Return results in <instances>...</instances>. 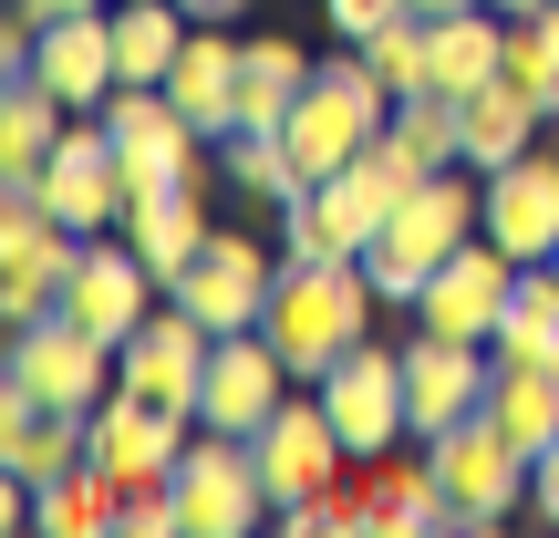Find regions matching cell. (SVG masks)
<instances>
[{"label": "cell", "instance_id": "obj_4", "mask_svg": "<svg viewBox=\"0 0 559 538\" xmlns=\"http://www.w3.org/2000/svg\"><path fill=\"white\" fill-rule=\"evenodd\" d=\"M425 456H436L445 498H456V528H508L528 507V466L539 456H528L498 415H466V425H445V435H425Z\"/></svg>", "mask_w": 559, "mask_h": 538}, {"label": "cell", "instance_id": "obj_34", "mask_svg": "<svg viewBox=\"0 0 559 538\" xmlns=\"http://www.w3.org/2000/svg\"><path fill=\"white\" fill-rule=\"evenodd\" d=\"M218 187H239V198H260V207H290L311 177H300V156H290L280 135H260V124H249V135L218 145Z\"/></svg>", "mask_w": 559, "mask_h": 538}, {"label": "cell", "instance_id": "obj_27", "mask_svg": "<svg viewBox=\"0 0 559 538\" xmlns=\"http://www.w3.org/2000/svg\"><path fill=\"white\" fill-rule=\"evenodd\" d=\"M62 124H73V104H62L52 83L11 73V83H0V177H41L52 145H62Z\"/></svg>", "mask_w": 559, "mask_h": 538}, {"label": "cell", "instance_id": "obj_36", "mask_svg": "<svg viewBox=\"0 0 559 538\" xmlns=\"http://www.w3.org/2000/svg\"><path fill=\"white\" fill-rule=\"evenodd\" d=\"M404 11H415V0H321V21H332L342 41H373L383 21H404Z\"/></svg>", "mask_w": 559, "mask_h": 538}, {"label": "cell", "instance_id": "obj_2", "mask_svg": "<svg viewBox=\"0 0 559 538\" xmlns=\"http://www.w3.org/2000/svg\"><path fill=\"white\" fill-rule=\"evenodd\" d=\"M477 228H487V177H477V166H436V177H425L415 198L383 218V239L362 249V270H373L383 311H415V300H425V279L456 260Z\"/></svg>", "mask_w": 559, "mask_h": 538}, {"label": "cell", "instance_id": "obj_3", "mask_svg": "<svg viewBox=\"0 0 559 538\" xmlns=\"http://www.w3.org/2000/svg\"><path fill=\"white\" fill-rule=\"evenodd\" d=\"M383 124H394V94H383V73H373V62L353 52V41H342V52H332V62L311 73V94L290 104L280 145H290V156H300V177L321 187V177H342V166H353L362 145L383 135Z\"/></svg>", "mask_w": 559, "mask_h": 538}, {"label": "cell", "instance_id": "obj_24", "mask_svg": "<svg viewBox=\"0 0 559 538\" xmlns=\"http://www.w3.org/2000/svg\"><path fill=\"white\" fill-rule=\"evenodd\" d=\"M373 518L394 528V538H445V528H456V498H445V477H436L425 445L373 456Z\"/></svg>", "mask_w": 559, "mask_h": 538}, {"label": "cell", "instance_id": "obj_41", "mask_svg": "<svg viewBox=\"0 0 559 538\" xmlns=\"http://www.w3.org/2000/svg\"><path fill=\"white\" fill-rule=\"evenodd\" d=\"M498 11H539V0H498Z\"/></svg>", "mask_w": 559, "mask_h": 538}, {"label": "cell", "instance_id": "obj_5", "mask_svg": "<svg viewBox=\"0 0 559 538\" xmlns=\"http://www.w3.org/2000/svg\"><path fill=\"white\" fill-rule=\"evenodd\" d=\"M177 507H187V538H249L260 518H280L270 477H260V445L249 435H187L177 456Z\"/></svg>", "mask_w": 559, "mask_h": 538}, {"label": "cell", "instance_id": "obj_32", "mask_svg": "<svg viewBox=\"0 0 559 538\" xmlns=\"http://www.w3.org/2000/svg\"><path fill=\"white\" fill-rule=\"evenodd\" d=\"M498 73L559 124V0H539V11H508V62H498Z\"/></svg>", "mask_w": 559, "mask_h": 538}, {"label": "cell", "instance_id": "obj_6", "mask_svg": "<svg viewBox=\"0 0 559 538\" xmlns=\"http://www.w3.org/2000/svg\"><path fill=\"white\" fill-rule=\"evenodd\" d=\"M32 404H62V415H94L104 394H115V342L83 332L73 311H41V321H11V373Z\"/></svg>", "mask_w": 559, "mask_h": 538}, {"label": "cell", "instance_id": "obj_25", "mask_svg": "<svg viewBox=\"0 0 559 538\" xmlns=\"http://www.w3.org/2000/svg\"><path fill=\"white\" fill-rule=\"evenodd\" d=\"M425 177H436V166H425V156H415V145H404V135H394V124H383V135H373V145H362V156H353V166H342V177H321V187H342V207H353V218H362V228H373V239H383V218H394V207H404V198H415V187H425Z\"/></svg>", "mask_w": 559, "mask_h": 538}, {"label": "cell", "instance_id": "obj_9", "mask_svg": "<svg viewBox=\"0 0 559 538\" xmlns=\"http://www.w3.org/2000/svg\"><path fill=\"white\" fill-rule=\"evenodd\" d=\"M73 260H83V228H62L52 207L11 177V187H0V311L41 321L62 300V279H73Z\"/></svg>", "mask_w": 559, "mask_h": 538}, {"label": "cell", "instance_id": "obj_40", "mask_svg": "<svg viewBox=\"0 0 559 538\" xmlns=\"http://www.w3.org/2000/svg\"><path fill=\"white\" fill-rule=\"evenodd\" d=\"M415 11H425V21H445V11H477V0H415Z\"/></svg>", "mask_w": 559, "mask_h": 538}, {"label": "cell", "instance_id": "obj_39", "mask_svg": "<svg viewBox=\"0 0 559 538\" xmlns=\"http://www.w3.org/2000/svg\"><path fill=\"white\" fill-rule=\"evenodd\" d=\"M249 0H187V21H239Z\"/></svg>", "mask_w": 559, "mask_h": 538}, {"label": "cell", "instance_id": "obj_1", "mask_svg": "<svg viewBox=\"0 0 559 538\" xmlns=\"http://www.w3.org/2000/svg\"><path fill=\"white\" fill-rule=\"evenodd\" d=\"M373 311H383V290H373V270H362V260H290V249H280V279H270L260 332L280 342V362H290L300 383H321L342 352L373 342Z\"/></svg>", "mask_w": 559, "mask_h": 538}, {"label": "cell", "instance_id": "obj_14", "mask_svg": "<svg viewBox=\"0 0 559 538\" xmlns=\"http://www.w3.org/2000/svg\"><path fill=\"white\" fill-rule=\"evenodd\" d=\"M498 394V352L487 342H445V332H415L404 342V415H415V445L445 435V425L487 415Z\"/></svg>", "mask_w": 559, "mask_h": 538}, {"label": "cell", "instance_id": "obj_21", "mask_svg": "<svg viewBox=\"0 0 559 538\" xmlns=\"http://www.w3.org/2000/svg\"><path fill=\"white\" fill-rule=\"evenodd\" d=\"M166 94H177V115L198 124L207 145H228L239 135V32H228V21H198L177 73H166Z\"/></svg>", "mask_w": 559, "mask_h": 538}, {"label": "cell", "instance_id": "obj_35", "mask_svg": "<svg viewBox=\"0 0 559 538\" xmlns=\"http://www.w3.org/2000/svg\"><path fill=\"white\" fill-rule=\"evenodd\" d=\"M353 52L383 73V94H394V104H404V94H436V21H425V11L383 21V32H373V41H353Z\"/></svg>", "mask_w": 559, "mask_h": 538}, {"label": "cell", "instance_id": "obj_31", "mask_svg": "<svg viewBox=\"0 0 559 538\" xmlns=\"http://www.w3.org/2000/svg\"><path fill=\"white\" fill-rule=\"evenodd\" d=\"M487 415H498L508 435L528 445V456H549V445H559V362H498V394H487Z\"/></svg>", "mask_w": 559, "mask_h": 538}, {"label": "cell", "instance_id": "obj_8", "mask_svg": "<svg viewBox=\"0 0 559 538\" xmlns=\"http://www.w3.org/2000/svg\"><path fill=\"white\" fill-rule=\"evenodd\" d=\"M104 124H115V156H124V177H135V198L218 177V166H207V135L177 115L166 83H115V94H104Z\"/></svg>", "mask_w": 559, "mask_h": 538}, {"label": "cell", "instance_id": "obj_12", "mask_svg": "<svg viewBox=\"0 0 559 538\" xmlns=\"http://www.w3.org/2000/svg\"><path fill=\"white\" fill-rule=\"evenodd\" d=\"M290 394H300V373L280 362L270 332H218L207 383H198V425H207V435H260V425H270Z\"/></svg>", "mask_w": 559, "mask_h": 538}, {"label": "cell", "instance_id": "obj_13", "mask_svg": "<svg viewBox=\"0 0 559 538\" xmlns=\"http://www.w3.org/2000/svg\"><path fill=\"white\" fill-rule=\"evenodd\" d=\"M508 300H519V260H508V249L477 228V239H466L456 260H445L436 279H425V300H415V332H445V342H498Z\"/></svg>", "mask_w": 559, "mask_h": 538}, {"label": "cell", "instance_id": "obj_10", "mask_svg": "<svg viewBox=\"0 0 559 538\" xmlns=\"http://www.w3.org/2000/svg\"><path fill=\"white\" fill-rule=\"evenodd\" d=\"M207 352H218V332H207L187 300H156V311L124 332L115 352V383L145 404H166V415H198V383H207Z\"/></svg>", "mask_w": 559, "mask_h": 538}, {"label": "cell", "instance_id": "obj_20", "mask_svg": "<svg viewBox=\"0 0 559 538\" xmlns=\"http://www.w3.org/2000/svg\"><path fill=\"white\" fill-rule=\"evenodd\" d=\"M487 239L508 249V260H559V156L549 145H528L519 166H498L487 177Z\"/></svg>", "mask_w": 559, "mask_h": 538}, {"label": "cell", "instance_id": "obj_7", "mask_svg": "<svg viewBox=\"0 0 559 538\" xmlns=\"http://www.w3.org/2000/svg\"><path fill=\"white\" fill-rule=\"evenodd\" d=\"M21 187H32L62 228H83V239L124 228V207H135V177H124L115 124H104V115H73V124H62V145H52V166H41V177H21Z\"/></svg>", "mask_w": 559, "mask_h": 538}, {"label": "cell", "instance_id": "obj_33", "mask_svg": "<svg viewBox=\"0 0 559 538\" xmlns=\"http://www.w3.org/2000/svg\"><path fill=\"white\" fill-rule=\"evenodd\" d=\"M280 528H290V538H362V528H383V518H373V456H353L321 498L280 507Z\"/></svg>", "mask_w": 559, "mask_h": 538}, {"label": "cell", "instance_id": "obj_38", "mask_svg": "<svg viewBox=\"0 0 559 538\" xmlns=\"http://www.w3.org/2000/svg\"><path fill=\"white\" fill-rule=\"evenodd\" d=\"M32 21H62V11H115V0H21Z\"/></svg>", "mask_w": 559, "mask_h": 538}, {"label": "cell", "instance_id": "obj_16", "mask_svg": "<svg viewBox=\"0 0 559 538\" xmlns=\"http://www.w3.org/2000/svg\"><path fill=\"white\" fill-rule=\"evenodd\" d=\"M260 477H270V498L280 507H300V498H321V487L342 477V466H353V445H342V425H332V404L311 394V383H300L290 404H280V415L260 425Z\"/></svg>", "mask_w": 559, "mask_h": 538}, {"label": "cell", "instance_id": "obj_37", "mask_svg": "<svg viewBox=\"0 0 559 538\" xmlns=\"http://www.w3.org/2000/svg\"><path fill=\"white\" fill-rule=\"evenodd\" d=\"M528 518H539V528H559V445H549L539 466H528Z\"/></svg>", "mask_w": 559, "mask_h": 538}, {"label": "cell", "instance_id": "obj_23", "mask_svg": "<svg viewBox=\"0 0 559 538\" xmlns=\"http://www.w3.org/2000/svg\"><path fill=\"white\" fill-rule=\"evenodd\" d=\"M321 62L300 52V32H239V135L260 124V135H280L290 124V104L311 94Z\"/></svg>", "mask_w": 559, "mask_h": 538}, {"label": "cell", "instance_id": "obj_11", "mask_svg": "<svg viewBox=\"0 0 559 538\" xmlns=\"http://www.w3.org/2000/svg\"><path fill=\"white\" fill-rule=\"evenodd\" d=\"M311 394L332 404V425H342V445H353V456H394V445H415V415H404V352H394V342L342 352Z\"/></svg>", "mask_w": 559, "mask_h": 538}, {"label": "cell", "instance_id": "obj_22", "mask_svg": "<svg viewBox=\"0 0 559 538\" xmlns=\"http://www.w3.org/2000/svg\"><path fill=\"white\" fill-rule=\"evenodd\" d=\"M124 239H135V260L156 270V279H187V260L218 239L207 177H198V187H156V198H135V207H124Z\"/></svg>", "mask_w": 559, "mask_h": 538}, {"label": "cell", "instance_id": "obj_15", "mask_svg": "<svg viewBox=\"0 0 559 538\" xmlns=\"http://www.w3.org/2000/svg\"><path fill=\"white\" fill-rule=\"evenodd\" d=\"M156 300H166V279L135 260V239H124V228H104V239H83V260H73V279H62L52 311H73L83 332H104V342L124 352V332H135Z\"/></svg>", "mask_w": 559, "mask_h": 538}, {"label": "cell", "instance_id": "obj_30", "mask_svg": "<svg viewBox=\"0 0 559 538\" xmlns=\"http://www.w3.org/2000/svg\"><path fill=\"white\" fill-rule=\"evenodd\" d=\"M487 352H498V362H559V260L519 270V300H508V321H498Z\"/></svg>", "mask_w": 559, "mask_h": 538}, {"label": "cell", "instance_id": "obj_19", "mask_svg": "<svg viewBox=\"0 0 559 538\" xmlns=\"http://www.w3.org/2000/svg\"><path fill=\"white\" fill-rule=\"evenodd\" d=\"M32 83H52L73 115H104L115 94V21L104 11H62V21H32Z\"/></svg>", "mask_w": 559, "mask_h": 538}, {"label": "cell", "instance_id": "obj_18", "mask_svg": "<svg viewBox=\"0 0 559 538\" xmlns=\"http://www.w3.org/2000/svg\"><path fill=\"white\" fill-rule=\"evenodd\" d=\"M187 435H198V415H166V404L124 394V383L94 404V466H104L115 487H156V477H177Z\"/></svg>", "mask_w": 559, "mask_h": 538}, {"label": "cell", "instance_id": "obj_17", "mask_svg": "<svg viewBox=\"0 0 559 538\" xmlns=\"http://www.w3.org/2000/svg\"><path fill=\"white\" fill-rule=\"evenodd\" d=\"M270 279H280V260H270V249H260V239H239V228H218V239L187 260V279H166V300H187L207 332H260Z\"/></svg>", "mask_w": 559, "mask_h": 538}, {"label": "cell", "instance_id": "obj_29", "mask_svg": "<svg viewBox=\"0 0 559 538\" xmlns=\"http://www.w3.org/2000/svg\"><path fill=\"white\" fill-rule=\"evenodd\" d=\"M280 249H290V260H362L373 228L342 207V187H300V198L280 207Z\"/></svg>", "mask_w": 559, "mask_h": 538}, {"label": "cell", "instance_id": "obj_26", "mask_svg": "<svg viewBox=\"0 0 559 538\" xmlns=\"http://www.w3.org/2000/svg\"><path fill=\"white\" fill-rule=\"evenodd\" d=\"M528 145H549V115L539 104L519 94V83H487V94H466V166H477V177H498V166H519Z\"/></svg>", "mask_w": 559, "mask_h": 538}, {"label": "cell", "instance_id": "obj_28", "mask_svg": "<svg viewBox=\"0 0 559 538\" xmlns=\"http://www.w3.org/2000/svg\"><path fill=\"white\" fill-rule=\"evenodd\" d=\"M115 73L124 83H166L177 73V52H187V32H198V21H187V0H115Z\"/></svg>", "mask_w": 559, "mask_h": 538}]
</instances>
